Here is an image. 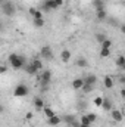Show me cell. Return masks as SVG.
Listing matches in <instances>:
<instances>
[{"instance_id":"4","label":"cell","mask_w":125,"mask_h":127,"mask_svg":"<svg viewBox=\"0 0 125 127\" xmlns=\"http://www.w3.org/2000/svg\"><path fill=\"white\" fill-rule=\"evenodd\" d=\"M40 56H41L43 61H52L53 56H55V52L50 46H43L40 49Z\"/></svg>"},{"instance_id":"3","label":"cell","mask_w":125,"mask_h":127,"mask_svg":"<svg viewBox=\"0 0 125 127\" xmlns=\"http://www.w3.org/2000/svg\"><path fill=\"white\" fill-rule=\"evenodd\" d=\"M1 10H3V13H4L6 16H13V15H15V12H16L15 3H13V1H10V0H7V1H4V3H1Z\"/></svg>"},{"instance_id":"19","label":"cell","mask_w":125,"mask_h":127,"mask_svg":"<svg viewBox=\"0 0 125 127\" xmlns=\"http://www.w3.org/2000/svg\"><path fill=\"white\" fill-rule=\"evenodd\" d=\"M34 106H35V109H43L46 105H44V100L37 96V97H34Z\"/></svg>"},{"instance_id":"6","label":"cell","mask_w":125,"mask_h":127,"mask_svg":"<svg viewBox=\"0 0 125 127\" xmlns=\"http://www.w3.org/2000/svg\"><path fill=\"white\" fill-rule=\"evenodd\" d=\"M63 121L71 127H80V120H78L77 115H74V114H66V115L63 117Z\"/></svg>"},{"instance_id":"33","label":"cell","mask_w":125,"mask_h":127,"mask_svg":"<svg viewBox=\"0 0 125 127\" xmlns=\"http://www.w3.org/2000/svg\"><path fill=\"white\" fill-rule=\"evenodd\" d=\"M53 1H55V6H56V9H58V7H61V6L63 4V0H53Z\"/></svg>"},{"instance_id":"9","label":"cell","mask_w":125,"mask_h":127,"mask_svg":"<svg viewBox=\"0 0 125 127\" xmlns=\"http://www.w3.org/2000/svg\"><path fill=\"white\" fill-rule=\"evenodd\" d=\"M62 123V118L59 117V115H53V117H50V118H47V124L49 126H52V127H56V126H59Z\"/></svg>"},{"instance_id":"35","label":"cell","mask_w":125,"mask_h":127,"mask_svg":"<svg viewBox=\"0 0 125 127\" xmlns=\"http://www.w3.org/2000/svg\"><path fill=\"white\" fill-rule=\"evenodd\" d=\"M3 111H4V106H3V105L0 103V114H3Z\"/></svg>"},{"instance_id":"31","label":"cell","mask_w":125,"mask_h":127,"mask_svg":"<svg viewBox=\"0 0 125 127\" xmlns=\"http://www.w3.org/2000/svg\"><path fill=\"white\" fill-rule=\"evenodd\" d=\"M77 106H78V109H80V111H85V108H87V103H85L84 100H81V102H80Z\"/></svg>"},{"instance_id":"34","label":"cell","mask_w":125,"mask_h":127,"mask_svg":"<svg viewBox=\"0 0 125 127\" xmlns=\"http://www.w3.org/2000/svg\"><path fill=\"white\" fill-rule=\"evenodd\" d=\"M32 117H34L32 112H27V114H25V118H27V120H32Z\"/></svg>"},{"instance_id":"8","label":"cell","mask_w":125,"mask_h":127,"mask_svg":"<svg viewBox=\"0 0 125 127\" xmlns=\"http://www.w3.org/2000/svg\"><path fill=\"white\" fill-rule=\"evenodd\" d=\"M83 80H84V83H85V84L94 86V84L97 83V75H96L94 72H90V74H87V75H85V77H84Z\"/></svg>"},{"instance_id":"20","label":"cell","mask_w":125,"mask_h":127,"mask_svg":"<svg viewBox=\"0 0 125 127\" xmlns=\"http://www.w3.org/2000/svg\"><path fill=\"white\" fill-rule=\"evenodd\" d=\"M41 111H43V114H44V115H46L47 118H50V117L56 115V112H55V111H53V108H50V106H44V108H43Z\"/></svg>"},{"instance_id":"12","label":"cell","mask_w":125,"mask_h":127,"mask_svg":"<svg viewBox=\"0 0 125 127\" xmlns=\"http://www.w3.org/2000/svg\"><path fill=\"white\" fill-rule=\"evenodd\" d=\"M37 69V72H40V71H43V59H40V58H34L31 62H30Z\"/></svg>"},{"instance_id":"7","label":"cell","mask_w":125,"mask_h":127,"mask_svg":"<svg viewBox=\"0 0 125 127\" xmlns=\"http://www.w3.org/2000/svg\"><path fill=\"white\" fill-rule=\"evenodd\" d=\"M110 115H112V120L115 123H121L124 120V115H122V111L121 109H110Z\"/></svg>"},{"instance_id":"18","label":"cell","mask_w":125,"mask_h":127,"mask_svg":"<svg viewBox=\"0 0 125 127\" xmlns=\"http://www.w3.org/2000/svg\"><path fill=\"white\" fill-rule=\"evenodd\" d=\"M83 84H84V80H83V78H75V80L72 81V89H74V90H81Z\"/></svg>"},{"instance_id":"13","label":"cell","mask_w":125,"mask_h":127,"mask_svg":"<svg viewBox=\"0 0 125 127\" xmlns=\"http://www.w3.org/2000/svg\"><path fill=\"white\" fill-rule=\"evenodd\" d=\"M30 15L32 16V19H41L43 18V12L37 7H30Z\"/></svg>"},{"instance_id":"2","label":"cell","mask_w":125,"mask_h":127,"mask_svg":"<svg viewBox=\"0 0 125 127\" xmlns=\"http://www.w3.org/2000/svg\"><path fill=\"white\" fill-rule=\"evenodd\" d=\"M40 72H41V75H40V86H41V92H43V90L49 89V84L52 81V71L50 69H43Z\"/></svg>"},{"instance_id":"23","label":"cell","mask_w":125,"mask_h":127,"mask_svg":"<svg viewBox=\"0 0 125 127\" xmlns=\"http://www.w3.org/2000/svg\"><path fill=\"white\" fill-rule=\"evenodd\" d=\"M110 56V49L100 47V58H109Z\"/></svg>"},{"instance_id":"24","label":"cell","mask_w":125,"mask_h":127,"mask_svg":"<svg viewBox=\"0 0 125 127\" xmlns=\"http://www.w3.org/2000/svg\"><path fill=\"white\" fill-rule=\"evenodd\" d=\"M24 68H25V71H27L28 74H31V75H35V74H37V69H35V68L32 66L31 64H27V65H25Z\"/></svg>"},{"instance_id":"27","label":"cell","mask_w":125,"mask_h":127,"mask_svg":"<svg viewBox=\"0 0 125 127\" xmlns=\"http://www.w3.org/2000/svg\"><path fill=\"white\" fill-rule=\"evenodd\" d=\"M43 4H44L46 7H49L50 10L56 9V6H55V1H53V0H46V1H43Z\"/></svg>"},{"instance_id":"22","label":"cell","mask_w":125,"mask_h":127,"mask_svg":"<svg viewBox=\"0 0 125 127\" xmlns=\"http://www.w3.org/2000/svg\"><path fill=\"white\" fill-rule=\"evenodd\" d=\"M112 44H113V41H112L110 38H107V37H106V38H104V40L100 43V47H106V49H110V47H112Z\"/></svg>"},{"instance_id":"1","label":"cell","mask_w":125,"mask_h":127,"mask_svg":"<svg viewBox=\"0 0 125 127\" xmlns=\"http://www.w3.org/2000/svg\"><path fill=\"white\" fill-rule=\"evenodd\" d=\"M7 64L13 69H21L27 65V58L24 55H19V53H10L7 56Z\"/></svg>"},{"instance_id":"30","label":"cell","mask_w":125,"mask_h":127,"mask_svg":"<svg viewBox=\"0 0 125 127\" xmlns=\"http://www.w3.org/2000/svg\"><path fill=\"white\" fill-rule=\"evenodd\" d=\"M102 100H103V97H102V96H97V97H94L93 103L96 106H100V105H102Z\"/></svg>"},{"instance_id":"10","label":"cell","mask_w":125,"mask_h":127,"mask_svg":"<svg viewBox=\"0 0 125 127\" xmlns=\"http://www.w3.org/2000/svg\"><path fill=\"white\" fill-rule=\"evenodd\" d=\"M103 86H104L106 89H113V86H115L113 77H112V75H106L104 80H103Z\"/></svg>"},{"instance_id":"16","label":"cell","mask_w":125,"mask_h":127,"mask_svg":"<svg viewBox=\"0 0 125 127\" xmlns=\"http://www.w3.org/2000/svg\"><path fill=\"white\" fill-rule=\"evenodd\" d=\"M96 19H97V21H106V19H107V12H106V9L96 10Z\"/></svg>"},{"instance_id":"32","label":"cell","mask_w":125,"mask_h":127,"mask_svg":"<svg viewBox=\"0 0 125 127\" xmlns=\"http://www.w3.org/2000/svg\"><path fill=\"white\" fill-rule=\"evenodd\" d=\"M4 72H7V65L0 64V75H1V74H4Z\"/></svg>"},{"instance_id":"17","label":"cell","mask_w":125,"mask_h":127,"mask_svg":"<svg viewBox=\"0 0 125 127\" xmlns=\"http://www.w3.org/2000/svg\"><path fill=\"white\" fill-rule=\"evenodd\" d=\"M91 6L96 10H102V9H104V0H93Z\"/></svg>"},{"instance_id":"29","label":"cell","mask_w":125,"mask_h":127,"mask_svg":"<svg viewBox=\"0 0 125 127\" xmlns=\"http://www.w3.org/2000/svg\"><path fill=\"white\" fill-rule=\"evenodd\" d=\"M104 38H106V35H104V34H102V32H97V34H96V40H97L99 43H102Z\"/></svg>"},{"instance_id":"21","label":"cell","mask_w":125,"mask_h":127,"mask_svg":"<svg viewBox=\"0 0 125 127\" xmlns=\"http://www.w3.org/2000/svg\"><path fill=\"white\" fill-rule=\"evenodd\" d=\"M32 25H34L35 28H43V27L46 25L44 18H41V19H32Z\"/></svg>"},{"instance_id":"26","label":"cell","mask_w":125,"mask_h":127,"mask_svg":"<svg viewBox=\"0 0 125 127\" xmlns=\"http://www.w3.org/2000/svg\"><path fill=\"white\" fill-rule=\"evenodd\" d=\"M93 89H94V86H90V84H83V87H81V90H83V93H90V92H93Z\"/></svg>"},{"instance_id":"5","label":"cell","mask_w":125,"mask_h":127,"mask_svg":"<svg viewBox=\"0 0 125 127\" xmlns=\"http://www.w3.org/2000/svg\"><path fill=\"white\" fill-rule=\"evenodd\" d=\"M30 93V89H28V86L27 84H18L16 87H15V90H13V96L15 97H24V96H27Z\"/></svg>"},{"instance_id":"28","label":"cell","mask_w":125,"mask_h":127,"mask_svg":"<svg viewBox=\"0 0 125 127\" xmlns=\"http://www.w3.org/2000/svg\"><path fill=\"white\" fill-rule=\"evenodd\" d=\"M87 115V118H88V121H90V124H93L94 121L97 120V115L94 114V112H88V114H85Z\"/></svg>"},{"instance_id":"15","label":"cell","mask_w":125,"mask_h":127,"mask_svg":"<svg viewBox=\"0 0 125 127\" xmlns=\"http://www.w3.org/2000/svg\"><path fill=\"white\" fill-rule=\"evenodd\" d=\"M75 65H77L78 68H85V66H88V61H87L84 56H78V58L75 59Z\"/></svg>"},{"instance_id":"25","label":"cell","mask_w":125,"mask_h":127,"mask_svg":"<svg viewBox=\"0 0 125 127\" xmlns=\"http://www.w3.org/2000/svg\"><path fill=\"white\" fill-rule=\"evenodd\" d=\"M116 65H118V68H121V69H125V58L121 55V56H118V59H116Z\"/></svg>"},{"instance_id":"37","label":"cell","mask_w":125,"mask_h":127,"mask_svg":"<svg viewBox=\"0 0 125 127\" xmlns=\"http://www.w3.org/2000/svg\"><path fill=\"white\" fill-rule=\"evenodd\" d=\"M4 1H7V0H0V4H1V3H4Z\"/></svg>"},{"instance_id":"36","label":"cell","mask_w":125,"mask_h":127,"mask_svg":"<svg viewBox=\"0 0 125 127\" xmlns=\"http://www.w3.org/2000/svg\"><path fill=\"white\" fill-rule=\"evenodd\" d=\"M3 28H4V25H3V22H1V21H0V32L3 31Z\"/></svg>"},{"instance_id":"11","label":"cell","mask_w":125,"mask_h":127,"mask_svg":"<svg viewBox=\"0 0 125 127\" xmlns=\"http://www.w3.org/2000/svg\"><path fill=\"white\" fill-rule=\"evenodd\" d=\"M100 108H102V109H104V111H110V109L113 108V105H112V100H110L109 97H103Z\"/></svg>"},{"instance_id":"14","label":"cell","mask_w":125,"mask_h":127,"mask_svg":"<svg viewBox=\"0 0 125 127\" xmlns=\"http://www.w3.org/2000/svg\"><path fill=\"white\" fill-rule=\"evenodd\" d=\"M61 61H62L63 64H68L71 61V50L63 49L62 52H61Z\"/></svg>"},{"instance_id":"38","label":"cell","mask_w":125,"mask_h":127,"mask_svg":"<svg viewBox=\"0 0 125 127\" xmlns=\"http://www.w3.org/2000/svg\"><path fill=\"white\" fill-rule=\"evenodd\" d=\"M43 1H46V0H43Z\"/></svg>"}]
</instances>
